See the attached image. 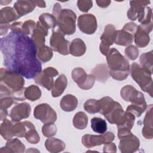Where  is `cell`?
<instances>
[{"label":"cell","instance_id":"obj_1","mask_svg":"<svg viewBox=\"0 0 153 153\" xmlns=\"http://www.w3.org/2000/svg\"><path fill=\"white\" fill-rule=\"evenodd\" d=\"M3 65L6 69L16 72L27 79H33L42 71L37 57V48L29 36L11 31L1 38Z\"/></svg>","mask_w":153,"mask_h":153},{"label":"cell","instance_id":"obj_2","mask_svg":"<svg viewBox=\"0 0 153 153\" xmlns=\"http://www.w3.org/2000/svg\"><path fill=\"white\" fill-rule=\"evenodd\" d=\"M109 75L114 79H126L130 73V64L128 60L116 48H110L106 56Z\"/></svg>","mask_w":153,"mask_h":153},{"label":"cell","instance_id":"obj_3","mask_svg":"<svg viewBox=\"0 0 153 153\" xmlns=\"http://www.w3.org/2000/svg\"><path fill=\"white\" fill-rule=\"evenodd\" d=\"M53 15L57 20L58 30L65 35H72L76 30V16L70 9H62L59 3H56L53 10Z\"/></svg>","mask_w":153,"mask_h":153},{"label":"cell","instance_id":"obj_4","mask_svg":"<svg viewBox=\"0 0 153 153\" xmlns=\"http://www.w3.org/2000/svg\"><path fill=\"white\" fill-rule=\"evenodd\" d=\"M0 84L5 85L13 92L17 101L25 100V96H23V91L25 89L23 87L25 79L23 76L16 72L2 68L0 70Z\"/></svg>","mask_w":153,"mask_h":153},{"label":"cell","instance_id":"obj_5","mask_svg":"<svg viewBox=\"0 0 153 153\" xmlns=\"http://www.w3.org/2000/svg\"><path fill=\"white\" fill-rule=\"evenodd\" d=\"M130 8L127 11V17L131 20L138 21L140 24H148L151 22L152 10L148 6L149 1H131Z\"/></svg>","mask_w":153,"mask_h":153},{"label":"cell","instance_id":"obj_6","mask_svg":"<svg viewBox=\"0 0 153 153\" xmlns=\"http://www.w3.org/2000/svg\"><path fill=\"white\" fill-rule=\"evenodd\" d=\"M130 72L132 78L140 86L141 89L152 97V72L142 68L136 63H133Z\"/></svg>","mask_w":153,"mask_h":153},{"label":"cell","instance_id":"obj_7","mask_svg":"<svg viewBox=\"0 0 153 153\" xmlns=\"http://www.w3.org/2000/svg\"><path fill=\"white\" fill-rule=\"evenodd\" d=\"M73 80L78 86L82 90H89L93 87L95 82V78L92 74H87L81 68H76L71 73Z\"/></svg>","mask_w":153,"mask_h":153},{"label":"cell","instance_id":"obj_8","mask_svg":"<svg viewBox=\"0 0 153 153\" xmlns=\"http://www.w3.org/2000/svg\"><path fill=\"white\" fill-rule=\"evenodd\" d=\"M70 42L65 38V35L60 31L53 30L50 39V44L51 48L62 55L69 54Z\"/></svg>","mask_w":153,"mask_h":153},{"label":"cell","instance_id":"obj_9","mask_svg":"<svg viewBox=\"0 0 153 153\" xmlns=\"http://www.w3.org/2000/svg\"><path fill=\"white\" fill-rule=\"evenodd\" d=\"M115 139L112 132L108 131L100 135H92L86 134L82 137V143L87 148L111 142Z\"/></svg>","mask_w":153,"mask_h":153},{"label":"cell","instance_id":"obj_10","mask_svg":"<svg viewBox=\"0 0 153 153\" xmlns=\"http://www.w3.org/2000/svg\"><path fill=\"white\" fill-rule=\"evenodd\" d=\"M33 116L44 124L54 123L57 120L56 111L47 103L37 105L34 109Z\"/></svg>","mask_w":153,"mask_h":153},{"label":"cell","instance_id":"obj_11","mask_svg":"<svg viewBox=\"0 0 153 153\" xmlns=\"http://www.w3.org/2000/svg\"><path fill=\"white\" fill-rule=\"evenodd\" d=\"M59 72L53 67H48L38 74L34 78L35 82L45 88L48 90H51L54 85V77L58 75Z\"/></svg>","mask_w":153,"mask_h":153},{"label":"cell","instance_id":"obj_12","mask_svg":"<svg viewBox=\"0 0 153 153\" xmlns=\"http://www.w3.org/2000/svg\"><path fill=\"white\" fill-rule=\"evenodd\" d=\"M135 117L129 112L126 111L121 119L117 123L118 128V137L119 139L131 133V129L134 126Z\"/></svg>","mask_w":153,"mask_h":153},{"label":"cell","instance_id":"obj_13","mask_svg":"<svg viewBox=\"0 0 153 153\" xmlns=\"http://www.w3.org/2000/svg\"><path fill=\"white\" fill-rule=\"evenodd\" d=\"M115 27L111 24H108L105 27L104 32L100 36L101 42L99 49L101 53L106 56L110 50V46L114 43Z\"/></svg>","mask_w":153,"mask_h":153},{"label":"cell","instance_id":"obj_14","mask_svg":"<svg viewBox=\"0 0 153 153\" xmlns=\"http://www.w3.org/2000/svg\"><path fill=\"white\" fill-rule=\"evenodd\" d=\"M78 27L85 34L94 33L97 27L96 17L92 14H84L79 16L78 19Z\"/></svg>","mask_w":153,"mask_h":153},{"label":"cell","instance_id":"obj_15","mask_svg":"<svg viewBox=\"0 0 153 153\" xmlns=\"http://www.w3.org/2000/svg\"><path fill=\"white\" fill-rule=\"evenodd\" d=\"M152 29V22L148 24H140L139 26H137L136 32L134 35V43L137 47L143 48L148 45L150 41L149 33Z\"/></svg>","mask_w":153,"mask_h":153},{"label":"cell","instance_id":"obj_16","mask_svg":"<svg viewBox=\"0 0 153 153\" xmlns=\"http://www.w3.org/2000/svg\"><path fill=\"white\" fill-rule=\"evenodd\" d=\"M120 95L123 100L131 103L142 104L146 103L143 93L137 91L131 85L123 87L121 90Z\"/></svg>","mask_w":153,"mask_h":153},{"label":"cell","instance_id":"obj_17","mask_svg":"<svg viewBox=\"0 0 153 153\" xmlns=\"http://www.w3.org/2000/svg\"><path fill=\"white\" fill-rule=\"evenodd\" d=\"M120 140L119 148L122 153L134 152L140 146L139 139L132 133L121 138Z\"/></svg>","mask_w":153,"mask_h":153},{"label":"cell","instance_id":"obj_18","mask_svg":"<svg viewBox=\"0 0 153 153\" xmlns=\"http://www.w3.org/2000/svg\"><path fill=\"white\" fill-rule=\"evenodd\" d=\"M31 111L30 105L27 102H23L16 105L11 111L10 117L13 123L19 122L29 117Z\"/></svg>","mask_w":153,"mask_h":153},{"label":"cell","instance_id":"obj_19","mask_svg":"<svg viewBox=\"0 0 153 153\" xmlns=\"http://www.w3.org/2000/svg\"><path fill=\"white\" fill-rule=\"evenodd\" d=\"M48 35V29L45 28L39 21L36 24V27L33 30L31 38L35 43L37 50L45 45V37Z\"/></svg>","mask_w":153,"mask_h":153},{"label":"cell","instance_id":"obj_20","mask_svg":"<svg viewBox=\"0 0 153 153\" xmlns=\"http://www.w3.org/2000/svg\"><path fill=\"white\" fill-rule=\"evenodd\" d=\"M152 105L148 106L145 117L143 120V127L142 133L144 137L151 139L153 137V121H152Z\"/></svg>","mask_w":153,"mask_h":153},{"label":"cell","instance_id":"obj_21","mask_svg":"<svg viewBox=\"0 0 153 153\" xmlns=\"http://www.w3.org/2000/svg\"><path fill=\"white\" fill-rule=\"evenodd\" d=\"M36 6L35 1H17L14 4V8L20 18L33 11Z\"/></svg>","mask_w":153,"mask_h":153},{"label":"cell","instance_id":"obj_22","mask_svg":"<svg viewBox=\"0 0 153 153\" xmlns=\"http://www.w3.org/2000/svg\"><path fill=\"white\" fill-rule=\"evenodd\" d=\"M133 40L134 35L131 33L123 29L115 30L114 43L117 45L128 46L133 43Z\"/></svg>","mask_w":153,"mask_h":153},{"label":"cell","instance_id":"obj_23","mask_svg":"<svg viewBox=\"0 0 153 153\" xmlns=\"http://www.w3.org/2000/svg\"><path fill=\"white\" fill-rule=\"evenodd\" d=\"M25 151V145L17 138L11 139L7 140L5 146L1 148L0 152H24Z\"/></svg>","mask_w":153,"mask_h":153},{"label":"cell","instance_id":"obj_24","mask_svg":"<svg viewBox=\"0 0 153 153\" xmlns=\"http://www.w3.org/2000/svg\"><path fill=\"white\" fill-rule=\"evenodd\" d=\"M18 19V14L14 8L12 7H7L2 8L0 11V24H9Z\"/></svg>","mask_w":153,"mask_h":153},{"label":"cell","instance_id":"obj_25","mask_svg":"<svg viewBox=\"0 0 153 153\" xmlns=\"http://www.w3.org/2000/svg\"><path fill=\"white\" fill-rule=\"evenodd\" d=\"M45 146L50 152L57 153L62 152L65 149V143L59 139L50 137L45 140Z\"/></svg>","mask_w":153,"mask_h":153},{"label":"cell","instance_id":"obj_26","mask_svg":"<svg viewBox=\"0 0 153 153\" xmlns=\"http://www.w3.org/2000/svg\"><path fill=\"white\" fill-rule=\"evenodd\" d=\"M60 108L65 112H71L74 111L78 106V100L75 96L72 94L64 96L60 102Z\"/></svg>","mask_w":153,"mask_h":153},{"label":"cell","instance_id":"obj_27","mask_svg":"<svg viewBox=\"0 0 153 153\" xmlns=\"http://www.w3.org/2000/svg\"><path fill=\"white\" fill-rule=\"evenodd\" d=\"M124 111L121 105L117 102L113 108L104 117L111 124H117L123 115Z\"/></svg>","mask_w":153,"mask_h":153},{"label":"cell","instance_id":"obj_28","mask_svg":"<svg viewBox=\"0 0 153 153\" xmlns=\"http://www.w3.org/2000/svg\"><path fill=\"white\" fill-rule=\"evenodd\" d=\"M68 81L64 74H61L56 79L53 87L51 89V95L54 97L60 96L66 88Z\"/></svg>","mask_w":153,"mask_h":153},{"label":"cell","instance_id":"obj_29","mask_svg":"<svg viewBox=\"0 0 153 153\" xmlns=\"http://www.w3.org/2000/svg\"><path fill=\"white\" fill-rule=\"evenodd\" d=\"M86 49L84 42L80 38H75L70 44L69 53L74 56L79 57L85 54Z\"/></svg>","mask_w":153,"mask_h":153},{"label":"cell","instance_id":"obj_30","mask_svg":"<svg viewBox=\"0 0 153 153\" xmlns=\"http://www.w3.org/2000/svg\"><path fill=\"white\" fill-rule=\"evenodd\" d=\"M91 74L99 82H106L109 78V69L106 65L99 64L92 70Z\"/></svg>","mask_w":153,"mask_h":153},{"label":"cell","instance_id":"obj_31","mask_svg":"<svg viewBox=\"0 0 153 153\" xmlns=\"http://www.w3.org/2000/svg\"><path fill=\"white\" fill-rule=\"evenodd\" d=\"M35 126L30 121H25L23 122H16L13 124V133L14 136L19 137H25L27 130Z\"/></svg>","mask_w":153,"mask_h":153},{"label":"cell","instance_id":"obj_32","mask_svg":"<svg viewBox=\"0 0 153 153\" xmlns=\"http://www.w3.org/2000/svg\"><path fill=\"white\" fill-rule=\"evenodd\" d=\"M12 122L5 118L1 124L0 134L5 140H8L14 136Z\"/></svg>","mask_w":153,"mask_h":153},{"label":"cell","instance_id":"obj_33","mask_svg":"<svg viewBox=\"0 0 153 153\" xmlns=\"http://www.w3.org/2000/svg\"><path fill=\"white\" fill-rule=\"evenodd\" d=\"M16 102H17L16 100L13 97H4L0 98L1 121H4L8 115L7 109Z\"/></svg>","mask_w":153,"mask_h":153},{"label":"cell","instance_id":"obj_34","mask_svg":"<svg viewBox=\"0 0 153 153\" xmlns=\"http://www.w3.org/2000/svg\"><path fill=\"white\" fill-rule=\"evenodd\" d=\"M100 111L99 112L103 116L107 114L114 106L115 101L109 96L103 97L99 100Z\"/></svg>","mask_w":153,"mask_h":153},{"label":"cell","instance_id":"obj_35","mask_svg":"<svg viewBox=\"0 0 153 153\" xmlns=\"http://www.w3.org/2000/svg\"><path fill=\"white\" fill-rule=\"evenodd\" d=\"M24 96L26 99L31 101H35L39 99L41 96V91L40 88L35 85H31L24 90Z\"/></svg>","mask_w":153,"mask_h":153},{"label":"cell","instance_id":"obj_36","mask_svg":"<svg viewBox=\"0 0 153 153\" xmlns=\"http://www.w3.org/2000/svg\"><path fill=\"white\" fill-rule=\"evenodd\" d=\"M39 22L48 30V29H54L57 24L56 19L50 13H43L40 15Z\"/></svg>","mask_w":153,"mask_h":153},{"label":"cell","instance_id":"obj_37","mask_svg":"<svg viewBox=\"0 0 153 153\" xmlns=\"http://www.w3.org/2000/svg\"><path fill=\"white\" fill-rule=\"evenodd\" d=\"M88 124V117L84 112H78L75 114L73 118L74 126L79 130H83Z\"/></svg>","mask_w":153,"mask_h":153},{"label":"cell","instance_id":"obj_38","mask_svg":"<svg viewBox=\"0 0 153 153\" xmlns=\"http://www.w3.org/2000/svg\"><path fill=\"white\" fill-rule=\"evenodd\" d=\"M91 127L94 132L99 134H103L107 130L106 121L99 117H94L91 120Z\"/></svg>","mask_w":153,"mask_h":153},{"label":"cell","instance_id":"obj_39","mask_svg":"<svg viewBox=\"0 0 153 153\" xmlns=\"http://www.w3.org/2000/svg\"><path fill=\"white\" fill-rule=\"evenodd\" d=\"M53 56V49L47 45H44L37 50V57L42 63L50 61Z\"/></svg>","mask_w":153,"mask_h":153},{"label":"cell","instance_id":"obj_40","mask_svg":"<svg viewBox=\"0 0 153 153\" xmlns=\"http://www.w3.org/2000/svg\"><path fill=\"white\" fill-rule=\"evenodd\" d=\"M140 63L142 68L152 73L153 51L151 50L142 54L140 56Z\"/></svg>","mask_w":153,"mask_h":153},{"label":"cell","instance_id":"obj_41","mask_svg":"<svg viewBox=\"0 0 153 153\" xmlns=\"http://www.w3.org/2000/svg\"><path fill=\"white\" fill-rule=\"evenodd\" d=\"M147 108L146 103H142V104H135L132 103L129 105L126 111L130 112L135 117H140V115L145 112V111Z\"/></svg>","mask_w":153,"mask_h":153},{"label":"cell","instance_id":"obj_42","mask_svg":"<svg viewBox=\"0 0 153 153\" xmlns=\"http://www.w3.org/2000/svg\"><path fill=\"white\" fill-rule=\"evenodd\" d=\"M84 109L90 114H96L99 112L100 106L99 100L93 99L87 100L84 104Z\"/></svg>","mask_w":153,"mask_h":153},{"label":"cell","instance_id":"obj_43","mask_svg":"<svg viewBox=\"0 0 153 153\" xmlns=\"http://www.w3.org/2000/svg\"><path fill=\"white\" fill-rule=\"evenodd\" d=\"M26 140L31 144H36L40 140V137L35 129V127L30 128L26 133L25 137Z\"/></svg>","mask_w":153,"mask_h":153},{"label":"cell","instance_id":"obj_44","mask_svg":"<svg viewBox=\"0 0 153 153\" xmlns=\"http://www.w3.org/2000/svg\"><path fill=\"white\" fill-rule=\"evenodd\" d=\"M57 132V127L54 123H47L42 127V134L47 137H53Z\"/></svg>","mask_w":153,"mask_h":153},{"label":"cell","instance_id":"obj_45","mask_svg":"<svg viewBox=\"0 0 153 153\" xmlns=\"http://www.w3.org/2000/svg\"><path fill=\"white\" fill-rule=\"evenodd\" d=\"M36 23L32 20L25 21V22L22 23L21 32L26 35L30 34L32 35L33 30L36 27Z\"/></svg>","mask_w":153,"mask_h":153},{"label":"cell","instance_id":"obj_46","mask_svg":"<svg viewBox=\"0 0 153 153\" xmlns=\"http://www.w3.org/2000/svg\"><path fill=\"white\" fill-rule=\"evenodd\" d=\"M125 54L129 59L134 60L139 56V50L134 45H128L125 49Z\"/></svg>","mask_w":153,"mask_h":153},{"label":"cell","instance_id":"obj_47","mask_svg":"<svg viewBox=\"0 0 153 153\" xmlns=\"http://www.w3.org/2000/svg\"><path fill=\"white\" fill-rule=\"evenodd\" d=\"M79 10L84 13H87L93 7V1L89 0H79L77 1Z\"/></svg>","mask_w":153,"mask_h":153},{"label":"cell","instance_id":"obj_48","mask_svg":"<svg viewBox=\"0 0 153 153\" xmlns=\"http://www.w3.org/2000/svg\"><path fill=\"white\" fill-rule=\"evenodd\" d=\"M137 28V25L133 22H129L126 23L123 27L122 29L127 30L134 35Z\"/></svg>","mask_w":153,"mask_h":153},{"label":"cell","instance_id":"obj_49","mask_svg":"<svg viewBox=\"0 0 153 153\" xmlns=\"http://www.w3.org/2000/svg\"><path fill=\"white\" fill-rule=\"evenodd\" d=\"M103 152H104L115 153L117 152V146L115 145V143H112V142H109L106 144H104Z\"/></svg>","mask_w":153,"mask_h":153},{"label":"cell","instance_id":"obj_50","mask_svg":"<svg viewBox=\"0 0 153 153\" xmlns=\"http://www.w3.org/2000/svg\"><path fill=\"white\" fill-rule=\"evenodd\" d=\"M11 25L10 24H0V35H5L9 29H10Z\"/></svg>","mask_w":153,"mask_h":153},{"label":"cell","instance_id":"obj_51","mask_svg":"<svg viewBox=\"0 0 153 153\" xmlns=\"http://www.w3.org/2000/svg\"><path fill=\"white\" fill-rule=\"evenodd\" d=\"M111 2V1H105V0L96 1V3H97V5L99 7H101V8H106V7H108L110 5Z\"/></svg>","mask_w":153,"mask_h":153},{"label":"cell","instance_id":"obj_52","mask_svg":"<svg viewBox=\"0 0 153 153\" xmlns=\"http://www.w3.org/2000/svg\"><path fill=\"white\" fill-rule=\"evenodd\" d=\"M35 4L36 6L41 8H45L46 7L45 2L44 1H35Z\"/></svg>","mask_w":153,"mask_h":153}]
</instances>
